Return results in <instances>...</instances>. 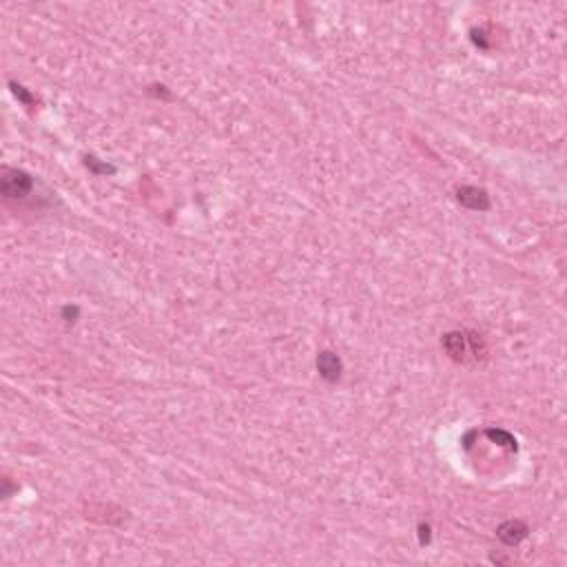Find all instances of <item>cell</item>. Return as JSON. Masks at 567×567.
I'll list each match as a JSON object with an SVG mask.
<instances>
[{"mask_svg":"<svg viewBox=\"0 0 567 567\" xmlns=\"http://www.w3.org/2000/svg\"><path fill=\"white\" fill-rule=\"evenodd\" d=\"M446 353L457 359V362H470V359H479V341L476 337H468L466 332H450L443 337Z\"/></svg>","mask_w":567,"mask_h":567,"instance_id":"cell-1","label":"cell"},{"mask_svg":"<svg viewBox=\"0 0 567 567\" xmlns=\"http://www.w3.org/2000/svg\"><path fill=\"white\" fill-rule=\"evenodd\" d=\"M0 189H3L5 198L18 200L29 196L34 189V179L29 173L18 171V169H5L3 171V179H0Z\"/></svg>","mask_w":567,"mask_h":567,"instance_id":"cell-2","label":"cell"},{"mask_svg":"<svg viewBox=\"0 0 567 567\" xmlns=\"http://www.w3.org/2000/svg\"><path fill=\"white\" fill-rule=\"evenodd\" d=\"M457 198H459V202L463 206H466V209H472V211H485V209H489V196H487L483 189L461 186L457 191Z\"/></svg>","mask_w":567,"mask_h":567,"instance_id":"cell-3","label":"cell"},{"mask_svg":"<svg viewBox=\"0 0 567 567\" xmlns=\"http://www.w3.org/2000/svg\"><path fill=\"white\" fill-rule=\"evenodd\" d=\"M317 370L326 381H337L341 377V362L337 355L332 353H319L317 357Z\"/></svg>","mask_w":567,"mask_h":567,"instance_id":"cell-4","label":"cell"},{"mask_svg":"<svg viewBox=\"0 0 567 567\" xmlns=\"http://www.w3.org/2000/svg\"><path fill=\"white\" fill-rule=\"evenodd\" d=\"M496 536L503 540L506 545H519L521 540L527 536V527L521 521H508L496 530Z\"/></svg>","mask_w":567,"mask_h":567,"instance_id":"cell-5","label":"cell"},{"mask_svg":"<svg viewBox=\"0 0 567 567\" xmlns=\"http://www.w3.org/2000/svg\"><path fill=\"white\" fill-rule=\"evenodd\" d=\"M87 164H89V166H94L96 171H102V173H113V166H109V164H98V162H96V158H87Z\"/></svg>","mask_w":567,"mask_h":567,"instance_id":"cell-6","label":"cell"}]
</instances>
